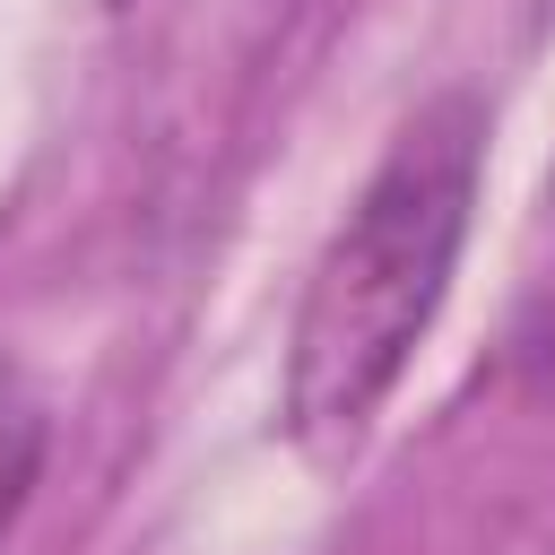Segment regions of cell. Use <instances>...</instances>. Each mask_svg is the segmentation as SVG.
Here are the masks:
<instances>
[{
    "instance_id": "6da1fadb",
    "label": "cell",
    "mask_w": 555,
    "mask_h": 555,
    "mask_svg": "<svg viewBox=\"0 0 555 555\" xmlns=\"http://www.w3.org/2000/svg\"><path fill=\"white\" fill-rule=\"evenodd\" d=\"M477 156H486V113L468 95H434L390 139L347 225L312 260L295 347H286V434L312 460H347L373 434L416 338L434 330L468 243Z\"/></svg>"
},
{
    "instance_id": "7a4b0ae2",
    "label": "cell",
    "mask_w": 555,
    "mask_h": 555,
    "mask_svg": "<svg viewBox=\"0 0 555 555\" xmlns=\"http://www.w3.org/2000/svg\"><path fill=\"white\" fill-rule=\"evenodd\" d=\"M512 382L555 408V182H546V217H538V251L520 278V312H512Z\"/></svg>"
},
{
    "instance_id": "3957f363",
    "label": "cell",
    "mask_w": 555,
    "mask_h": 555,
    "mask_svg": "<svg viewBox=\"0 0 555 555\" xmlns=\"http://www.w3.org/2000/svg\"><path fill=\"white\" fill-rule=\"evenodd\" d=\"M35 468H43V416L0 399V538L17 529L26 494H35Z\"/></svg>"
}]
</instances>
